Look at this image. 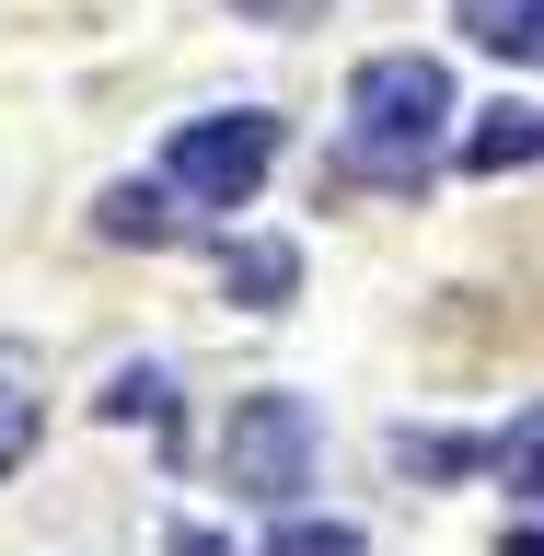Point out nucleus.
<instances>
[{"label":"nucleus","instance_id":"1","mask_svg":"<svg viewBox=\"0 0 544 556\" xmlns=\"http://www.w3.org/2000/svg\"><path fill=\"white\" fill-rule=\"evenodd\" d=\"M441 116H452V70L394 47V59H359L347 81V163L382 174V186H417L429 151H441Z\"/></svg>","mask_w":544,"mask_h":556},{"label":"nucleus","instance_id":"2","mask_svg":"<svg viewBox=\"0 0 544 556\" xmlns=\"http://www.w3.org/2000/svg\"><path fill=\"white\" fill-rule=\"evenodd\" d=\"M267 163H278V116L267 104H232V116H186V128H174L163 186L186 208H243L255 186H267Z\"/></svg>","mask_w":544,"mask_h":556},{"label":"nucleus","instance_id":"3","mask_svg":"<svg viewBox=\"0 0 544 556\" xmlns=\"http://www.w3.org/2000/svg\"><path fill=\"white\" fill-rule=\"evenodd\" d=\"M313 452H325V429H313L302 394H243L232 429H220V476L243 486V498H267V510H290L313 486Z\"/></svg>","mask_w":544,"mask_h":556},{"label":"nucleus","instance_id":"4","mask_svg":"<svg viewBox=\"0 0 544 556\" xmlns=\"http://www.w3.org/2000/svg\"><path fill=\"white\" fill-rule=\"evenodd\" d=\"M521 163H544V104H486L464 128V174H521Z\"/></svg>","mask_w":544,"mask_h":556},{"label":"nucleus","instance_id":"5","mask_svg":"<svg viewBox=\"0 0 544 556\" xmlns=\"http://www.w3.org/2000/svg\"><path fill=\"white\" fill-rule=\"evenodd\" d=\"M290 278H302L290 243H220V290H232L243 313H278V302H290Z\"/></svg>","mask_w":544,"mask_h":556},{"label":"nucleus","instance_id":"6","mask_svg":"<svg viewBox=\"0 0 544 556\" xmlns=\"http://www.w3.org/2000/svg\"><path fill=\"white\" fill-rule=\"evenodd\" d=\"M93 232L104 243H174V186H104Z\"/></svg>","mask_w":544,"mask_h":556},{"label":"nucleus","instance_id":"7","mask_svg":"<svg viewBox=\"0 0 544 556\" xmlns=\"http://www.w3.org/2000/svg\"><path fill=\"white\" fill-rule=\"evenodd\" d=\"M464 35L498 47V59H533L544 70V0H464Z\"/></svg>","mask_w":544,"mask_h":556},{"label":"nucleus","instance_id":"8","mask_svg":"<svg viewBox=\"0 0 544 556\" xmlns=\"http://www.w3.org/2000/svg\"><path fill=\"white\" fill-rule=\"evenodd\" d=\"M93 406L116 417V429H174V382L151 371V359H139V371H116V382H104Z\"/></svg>","mask_w":544,"mask_h":556},{"label":"nucleus","instance_id":"9","mask_svg":"<svg viewBox=\"0 0 544 556\" xmlns=\"http://www.w3.org/2000/svg\"><path fill=\"white\" fill-rule=\"evenodd\" d=\"M35 429H47V406H35V382H24V359H0V476L35 452Z\"/></svg>","mask_w":544,"mask_h":556},{"label":"nucleus","instance_id":"10","mask_svg":"<svg viewBox=\"0 0 544 556\" xmlns=\"http://www.w3.org/2000/svg\"><path fill=\"white\" fill-rule=\"evenodd\" d=\"M486 464H498L521 498H544V406H521L510 429H498V452H486Z\"/></svg>","mask_w":544,"mask_h":556},{"label":"nucleus","instance_id":"11","mask_svg":"<svg viewBox=\"0 0 544 556\" xmlns=\"http://www.w3.org/2000/svg\"><path fill=\"white\" fill-rule=\"evenodd\" d=\"M267 556H359V521H302V510H290L267 533Z\"/></svg>","mask_w":544,"mask_h":556},{"label":"nucleus","instance_id":"12","mask_svg":"<svg viewBox=\"0 0 544 556\" xmlns=\"http://www.w3.org/2000/svg\"><path fill=\"white\" fill-rule=\"evenodd\" d=\"M174 556H232L220 533H198V521H174Z\"/></svg>","mask_w":544,"mask_h":556},{"label":"nucleus","instance_id":"13","mask_svg":"<svg viewBox=\"0 0 544 556\" xmlns=\"http://www.w3.org/2000/svg\"><path fill=\"white\" fill-rule=\"evenodd\" d=\"M498 556H544V533H510V545H498Z\"/></svg>","mask_w":544,"mask_h":556},{"label":"nucleus","instance_id":"14","mask_svg":"<svg viewBox=\"0 0 544 556\" xmlns=\"http://www.w3.org/2000/svg\"><path fill=\"white\" fill-rule=\"evenodd\" d=\"M255 12H290V24H302V12H313V0H255Z\"/></svg>","mask_w":544,"mask_h":556}]
</instances>
